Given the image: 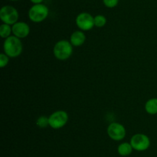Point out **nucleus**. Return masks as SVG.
I'll list each match as a JSON object with an SVG mask.
<instances>
[{
    "label": "nucleus",
    "mask_w": 157,
    "mask_h": 157,
    "mask_svg": "<svg viewBox=\"0 0 157 157\" xmlns=\"http://www.w3.org/2000/svg\"><path fill=\"white\" fill-rule=\"evenodd\" d=\"M3 50L4 53L10 58H16L19 56L23 50L21 38L15 35H11L9 38H6L3 43Z\"/></svg>",
    "instance_id": "nucleus-1"
},
{
    "label": "nucleus",
    "mask_w": 157,
    "mask_h": 157,
    "mask_svg": "<svg viewBox=\"0 0 157 157\" xmlns=\"http://www.w3.org/2000/svg\"><path fill=\"white\" fill-rule=\"evenodd\" d=\"M73 46L70 41L62 39L57 42L53 48V54L55 58L61 61H65L71 56Z\"/></svg>",
    "instance_id": "nucleus-2"
},
{
    "label": "nucleus",
    "mask_w": 157,
    "mask_h": 157,
    "mask_svg": "<svg viewBox=\"0 0 157 157\" xmlns=\"http://www.w3.org/2000/svg\"><path fill=\"white\" fill-rule=\"evenodd\" d=\"M49 15V9L47 6L43 3L34 4L29 9L28 15L32 22L35 23L41 22L48 18Z\"/></svg>",
    "instance_id": "nucleus-3"
},
{
    "label": "nucleus",
    "mask_w": 157,
    "mask_h": 157,
    "mask_svg": "<svg viewBox=\"0 0 157 157\" xmlns=\"http://www.w3.org/2000/svg\"><path fill=\"white\" fill-rule=\"evenodd\" d=\"M18 18L19 14L18 10L13 6L6 5L0 9V19L5 24L13 26L15 23L18 22Z\"/></svg>",
    "instance_id": "nucleus-4"
},
{
    "label": "nucleus",
    "mask_w": 157,
    "mask_h": 157,
    "mask_svg": "<svg viewBox=\"0 0 157 157\" xmlns=\"http://www.w3.org/2000/svg\"><path fill=\"white\" fill-rule=\"evenodd\" d=\"M48 119L49 126L54 129H59L67 123L68 114L64 110H58L51 114Z\"/></svg>",
    "instance_id": "nucleus-5"
},
{
    "label": "nucleus",
    "mask_w": 157,
    "mask_h": 157,
    "mask_svg": "<svg viewBox=\"0 0 157 157\" xmlns=\"http://www.w3.org/2000/svg\"><path fill=\"white\" fill-rule=\"evenodd\" d=\"M130 144L133 149L139 152H143L149 149L150 146V139L147 135L137 133L133 135L130 139Z\"/></svg>",
    "instance_id": "nucleus-6"
},
{
    "label": "nucleus",
    "mask_w": 157,
    "mask_h": 157,
    "mask_svg": "<svg viewBox=\"0 0 157 157\" xmlns=\"http://www.w3.org/2000/svg\"><path fill=\"white\" fill-rule=\"evenodd\" d=\"M76 25L81 31H89L94 26V17L88 12H81L76 17Z\"/></svg>",
    "instance_id": "nucleus-7"
},
{
    "label": "nucleus",
    "mask_w": 157,
    "mask_h": 157,
    "mask_svg": "<svg viewBox=\"0 0 157 157\" xmlns=\"http://www.w3.org/2000/svg\"><path fill=\"white\" fill-rule=\"evenodd\" d=\"M126 129L119 123H111L107 127V135L114 141H121L126 136Z\"/></svg>",
    "instance_id": "nucleus-8"
},
{
    "label": "nucleus",
    "mask_w": 157,
    "mask_h": 157,
    "mask_svg": "<svg viewBox=\"0 0 157 157\" xmlns=\"http://www.w3.org/2000/svg\"><path fill=\"white\" fill-rule=\"evenodd\" d=\"M12 28L13 35L19 38H26L30 33V27L25 22H17Z\"/></svg>",
    "instance_id": "nucleus-9"
},
{
    "label": "nucleus",
    "mask_w": 157,
    "mask_h": 157,
    "mask_svg": "<svg viewBox=\"0 0 157 157\" xmlns=\"http://www.w3.org/2000/svg\"><path fill=\"white\" fill-rule=\"evenodd\" d=\"M86 35L84 32L81 30H78L74 32L70 37V42L72 46L78 47L81 46L85 42Z\"/></svg>",
    "instance_id": "nucleus-10"
},
{
    "label": "nucleus",
    "mask_w": 157,
    "mask_h": 157,
    "mask_svg": "<svg viewBox=\"0 0 157 157\" xmlns=\"http://www.w3.org/2000/svg\"><path fill=\"white\" fill-rule=\"evenodd\" d=\"M133 148L132 147L130 143H123L120 144L117 147V152L121 156H127L132 153Z\"/></svg>",
    "instance_id": "nucleus-11"
},
{
    "label": "nucleus",
    "mask_w": 157,
    "mask_h": 157,
    "mask_svg": "<svg viewBox=\"0 0 157 157\" xmlns=\"http://www.w3.org/2000/svg\"><path fill=\"white\" fill-rule=\"evenodd\" d=\"M145 110L150 115L157 114V98L150 99L146 103Z\"/></svg>",
    "instance_id": "nucleus-12"
},
{
    "label": "nucleus",
    "mask_w": 157,
    "mask_h": 157,
    "mask_svg": "<svg viewBox=\"0 0 157 157\" xmlns=\"http://www.w3.org/2000/svg\"><path fill=\"white\" fill-rule=\"evenodd\" d=\"M12 33V28L11 27L10 25L2 24L0 26V35H1L2 38H7L11 36V34Z\"/></svg>",
    "instance_id": "nucleus-13"
},
{
    "label": "nucleus",
    "mask_w": 157,
    "mask_h": 157,
    "mask_svg": "<svg viewBox=\"0 0 157 157\" xmlns=\"http://www.w3.org/2000/svg\"><path fill=\"white\" fill-rule=\"evenodd\" d=\"M107 24V18L103 15H97L94 16V26L96 27H104Z\"/></svg>",
    "instance_id": "nucleus-14"
},
{
    "label": "nucleus",
    "mask_w": 157,
    "mask_h": 157,
    "mask_svg": "<svg viewBox=\"0 0 157 157\" xmlns=\"http://www.w3.org/2000/svg\"><path fill=\"white\" fill-rule=\"evenodd\" d=\"M36 124L38 127L41 128V129L46 128L48 126H49L48 117L45 116V115H41V116L38 117L36 121Z\"/></svg>",
    "instance_id": "nucleus-15"
},
{
    "label": "nucleus",
    "mask_w": 157,
    "mask_h": 157,
    "mask_svg": "<svg viewBox=\"0 0 157 157\" xmlns=\"http://www.w3.org/2000/svg\"><path fill=\"white\" fill-rule=\"evenodd\" d=\"M9 58L6 53L0 54V67L4 68L8 65L9 62Z\"/></svg>",
    "instance_id": "nucleus-16"
},
{
    "label": "nucleus",
    "mask_w": 157,
    "mask_h": 157,
    "mask_svg": "<svg viewBox=\"0 0 157 157\" xmlns=\"http://www.w3.org/2000/svg\"><path fill=\"white\" fill-rule=\"evenodd\" d=\"M104 6L109 9L115 8L119 3V0H102Z\"/></svg>",
    "instance_id": "nucleus-17"
},
{
    "label": "nucleus",
    "mask_w": 157,
    "mask_h": 157,
    "mask_svg": "<svg viewBox=\"0 0 157 157\" xmlns=\"http://www.w3.org/2000/svg\"><path fill=\"white\" fill-rule=\"evenodd\" d=\"M29 1L33 4H39V3H42L44 0H29Z\"/></svg>",
    "instance_id": "nucleus-18"
},
{
    "label": "nucleus",
    "mask_w": 157,
    "mask_h": 157,
    "mask_svg": "<svg viewBox=\"0 0 157 157\" xmlns=\"http://www.w3.org/2000/svg\"><path fill=\"white\" fill-rule=\"evenodd\" d=\"M9 1H12V2H16V1H19V0H9Z\"/></svg>",
    "instance_id": "nucleus-19"
}]
</instances>
